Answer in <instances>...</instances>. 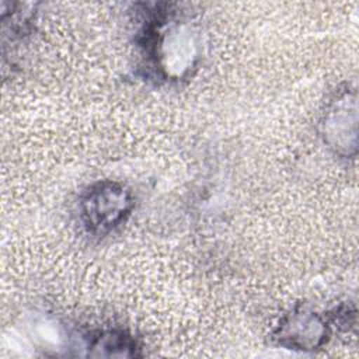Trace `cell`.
Instances as JSON below:
<instances>
[{"label":"cell","instance_id":"cell-4","mask_svg":"<svg viewBox=\"0 0 359 359\" xmlns=\"http://www.w3.org/2000/svg\"><path fill=\"white\" fill-rule=\"evenodd\" d=\"M273 338L287 349L302 352L316 351L328 342L330 325L318 313L297 307L280 320Z\"/></svg>","mask_w":359,"mask_h":359},{"label":"cell","instance_id":"cell-1","mask_svg":"<svg viewBox=\"0 0 359 359\" xmlns=\"http://www.w3.org/2000/svg\"><path fill=\"white\" fill-rule=\"evenodd\" d=\"M142 45L156 76L181 80L192 73L202 53L198 25L175 11H157L143 28Z\"/></svg>","mask_w":359,"mask_h":359},{"label":"cell","instance_id":"cell-3","mask_svg":"<svg viewBox=\"0 0 359 359\" xmlns=\"http://www.w3.org/2000/svg\"><path fill=\"white\" fill-rule=\"evenodd\" d=\"M356 125V94L346 88L335 94L321 119L324 142L337 156L344 158L355 156Z\"/></svg>","mask_w":359,"mask_h":359},{"label":"cell","instance_id":"cell-2","mask_svg":"<svg viewBox=\"0 0 359 359\" xmlns=\"http://www.w3.org/2000/svg\"><path fill=\"white\" fill-rule=\"evenodd\" d=\"M135 206L132 191L115 181L91 185L80 201L84 227L93 234H108L119 227Z\"/></svg>","mask_w":359,"mask_h":359},{"label":"cell","instance_id":"cell-5","mask_svg":"<svg viewBox=\"0 0 359 359\" xmlns=\"http://www.w3.org/2000/svg\"><path fill=\"white\" fill-rule=\"evenodd\" d=\"M137 349L135 338L122 331H102L88 342L91 356H136Z\"/></svg>","mask_w":359,"mask_h":359}]
</instances>
